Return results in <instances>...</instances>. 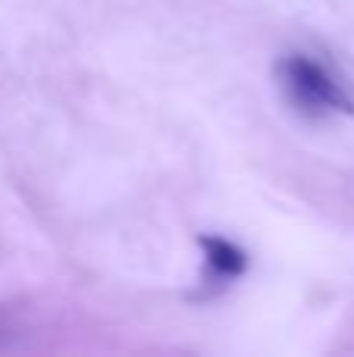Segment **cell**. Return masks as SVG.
<instances>
[{
    "label": "cell",
    "mask_w": 354,
    "mask_h": 357,
    "mask_svg": "<svg viewBox=\"0 0 354 357\" xmlns=\"http://www.w3.org/2000/svg\"><path fill=\"white\" fill-rule=\"evenodd\" d=\"M201 254H204V285L207 289H226L248 273V254L236 241L223 235H201Z\"/></svg>",
    "instance_id": "obj_2"
},
{
    "label": "cell",
    "mask_w": 354,
    "mask_h": 357,
    "mask_svg": "<svg viewBox=\"0 0 354 357\" xmlns=\"http://www.w3.org/2000/svg\"><path fill=\"white\" fill-rule=\"evenodd\" d=\"M276 79H279V88L288 98V104L307 119L351 116L354 113V98L345 88V82L314 54H305V50L286 54L276 63Z\"/></svg>",
    "instance_id": "obj_1"
}]
</instances>
